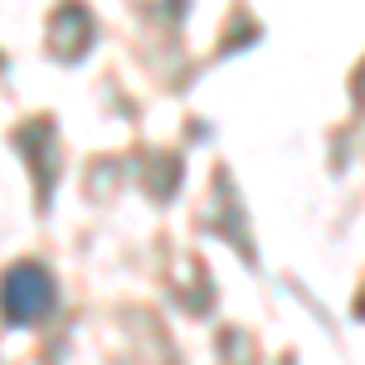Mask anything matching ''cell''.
Here are the masks:
<instances>
[{
	"label": "cell",
	"mask_w": 365,
	"mask_h": 365,
	"mask_svg": "<svg viewBox=\"0 0 365 365\" xmlns=\"http://www.w3.org/2000/svg\"><path fill=\"white\" fill-rule=\"evenodd\" d=\"M0 302H5V317L10 322H34V317H44V307L54 302V287H49V278L39 268H15L5 278Z\"/></svg>",
	"instance_id": "1"
}]
</instances>
